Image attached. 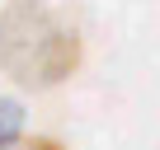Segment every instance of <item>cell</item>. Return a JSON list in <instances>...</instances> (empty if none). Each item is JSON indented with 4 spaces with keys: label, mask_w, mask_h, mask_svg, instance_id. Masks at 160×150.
Returning <instances> with one entry per match:
<instances>
[{
    "label": "cell",
    "mask_w": 160,
    "mask_h": 150,
    "mask_svg": "<svg viewBox=\"0 0 160 150\" xmlns=\"http://www.w3.org/2000/svg\"><path fill=\"white\" fill-rule=\"evenodd\" d=\"M85 61L80 28L66 24L47 0H5L0 5V70L19 89H57Z\"/></svg>",
    "instance_id": "cell-1"
},
{
    "label": "cell",
    "mask_w": 160,
    "mask_h": 150,
    "mask_svg": "<svg viewBox=\"0 0 160 150\" xmlns=\"http://www.w3.org/2000/svg\"><path fill=\"white\" fill-rule=\"evenodd\" d=\"M14 136H24V108L14 99H0V145L14 141Z\"/></svg>",
    "instance_id": "cell-2"
},
{
    "label": "cell",
    "mask_w": 160,
    "mask_h": 150,
    "mask_svg": "<svg viewBox=\"0 0 160 150\" xmlns=\"http://www.w3.org/2000/svg\"><path fill=\"white\" fill-rule=\"evenodd\" d=\"M0 150H66L61 141H52V136H14V141H5Z\"/></svg>",
    "instance_id": "cell-3"
}]
</instances>
